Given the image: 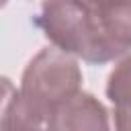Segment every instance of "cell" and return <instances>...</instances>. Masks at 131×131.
Returning <instances> with one entry per match:
<instances>
[{"label":"cell","instance_id":"cell-1","mask_svg":"<svg viewBox=\"0 0 131 131\" xmlns=\"http://www.w3.org/2000/svg\"><path fill=\"white\" fill-rule=\"evenodd\" d=\"M35 25L59 51L106 63L131 49V2H45Z\"/></svg>","mask_w":131,"mask_h":131},{"label":"cell","instance_id":"cell-2","mask_svg":"<svg viewBox=\"0 0 131 131\" xmlns=\"http://www.w3.org/2000/svg\"><path fill=\"white\" fill-rule=\"evenodd\" d=\"M80 86L82 72L78 61L57 47H45L29 61L18 96L31 108L51 119L61 104L80 94Z\"/></svg>","mask_w":131,"mask_h":131},{"label":"cell","instance_id":"cell-3","mask_svg":"<svg viewBox=\"0 0 131 131\" xmlns=\"http://www.w3.org/2000/svg\"><path fill=\"white\" fill-rule=\"evenodd\" d=\"M51 131H113L104 104L88 92H80L61 104L51 121Z\"/></svg>","mask_w":131,"mask_h":131},{"label":"cell","instance_id":"cell-4","mask_svg":"<svg viewBox=\"0 0 131 131\" xmlns=\"http://www.w3.org/2000/svg\"><path fill=\"white\" fill-rule=\"evenodd\" d=\"M106 96L115 104V108L131 106V55L121 59L108 76Z\"/></svg>","mask_w":131,"mask_h":131},{"label":"cell","instance_id":"cell-5","mask_svg":"<svg viewBox=\"0 0 131 131\" xmlns=\"http://www.w3.org/2000/svg\"><path fill=\"white\" fill-rule=\"evenodd\" d=\"M14 96H16V90H14L12 82L8 78L0 76V131H4V127H6V119H8L10 106L14 102Z\"/></svg>","mask_w":131,"mask_h":131},{"label":"cell","instance_id":"cell-6","mask_svg":"<svg viewBox=\"0 0 131 131\" xmlns=\"http://www.w3.org/2000/svg\"><path fill=\"white\" fill-rule=\"evenodd\" d=\"M115 131H131V106L115 108Z\"/></svg>","mask_w":131,"mask_h":131},{"label":"cell","instance_id":"cell-7","mask_svg":"<svg viewBox=\"0 0 131 131\" xmlns=\"http://www.w3.org/2000/svg\"><path fill=\"white\" fill-rule=\"evenodd\" d=\"M41 131H51V129H41Z\"/></svg>","mask_w":131,"mask_h":131},{"label":"cell","instance_id":"cell-8","mask_svg":"<svg viewBox=\"0 0 131 131\" xmlns=\"http://www.w3.org/2000/svg\"><path fill=\"white\" fill-rule=\"evenodd\" d=\"M0 6H2V4H0Z\"/></svg>","mask_w":131,"mask_h":131}]
</instances>
